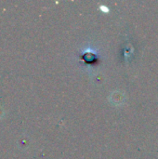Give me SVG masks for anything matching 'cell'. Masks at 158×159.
I'll use <instances>...</instances> for the list:
<instances>
[{
	"instance_id": "1",
	"label": "cell",
	"mask_w": 158,
	"mask_h": 159,
	"mask_svg": "<svg viewBox=\"0 0 158 159\" xmlns=\"http://www.w3.org/2000/svg\"><path fill=\"white\" fill-rule=\"evenodd\" d=\"M100 8H101V9H102L103 11H106V12L108 11V8H107V7H104V6H101V7H100Z\"/></svg>"
}]
</instances>
